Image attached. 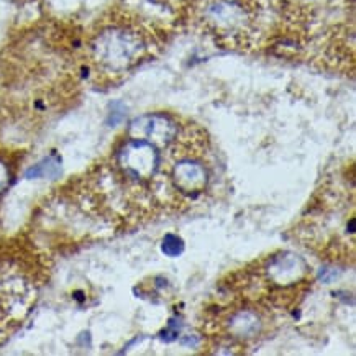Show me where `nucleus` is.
Listing matches in <instances>:
<instances>
[{
    "label": "nucleus",
    "mask_w": 356,
    "mask_h": 356,
    "mask_svg": "<svg viewBox=\"0 0 356 356\" xmlns=\"http://www.w3.org/2000/svg\"><path fill=\"white\" fill-rule=\"evenodd\" d=\"M8 184V171L7 168L0 163V191H3Z\"/></svg>",
    "instance_id": "nucleus-8"
},
{
    "label": "nucleus",
    "mask_w": 356,
    "mask_h": 356,
    "mask_svg": "<svg viewBox=\"0 0 356 356\" xmlns=\"http://www.w3.org/2000/svg\"><path fill=\"white\" fill-rule=\"evenodd\" d=\"M161 250L166 257L176 258V257H179L182 251H184V243H182V240L179 238V236L166 235L163 240Z\"/></svg>",
    "instance_id": "nucleus-7"
},
{
    "label": "nucleus",
    "mask_w": 356,
    "mask_h": 356,
    "mask_svg": "<svg viewBox=\"0 0 356 356\" xmlns=\"http://www.w3.org/2000/svg\"><path fill=\"white\" fill-rule=\"evenodd\" d=\"M136 43L129 35L122 31H106L100 35L95 43V54L104 65L111 67L129 66L131 58H135Z\"/></svg>",
    "instance_id": "nucleus-1"
},
{
    "label": "nucleus",
    "mask_w": 356,
    "mask_h": 356,
    "mask_svg": "<svg viewBox=\"0 0 356 356\" xmlns=\"http://www.w3.org/2000/svg\"><path fill=\"white\" fill-rule=\"evenodd\" d=\"M158 148L145 140H134L120 153V164L127 172L140 179H148L158 170Z\"/></svg>",
    "instance_id": "nucleus-2"
},
{
    "label": "nucleus",
    "mask_w": 356,
    "mask_h": 356,
    "mask_svg": "<svg viewBox=\"0 0 356 356\" xmlns=\"http://www.w3.org/2000/svg\"><path fill=\"white\" fill-rule=\"evenodd\" d=\"M175 184L182 194H199L207 184V172L197 163L182 161L175 170Z\"/></svg>",
    "instance_id": "nucleus-4"
},
{
    "label": "nucleus",
    "mask_w": 356,
    "mask_h": 356,
    "mask_svg": "<svg viewBox=\"0 0 356 356\" xmlns=\"http://www.w3.org/2000/svg\"><path fill=\"white\" fill-rule=\"evenodd\" d=\"M134 140H145L154 148H164L177 135V127L171 118L164 115H145L134 120L130 127Z\"/></svg>",
    "instance_id": "nucleus-3"
},
{
    "label": "nucleus",
    "mask_w": 356,
    "mask_h": 356,
    "mask_svg": "<svg viewBox=\"0 0 356 356\" xmlns=\"http://www.w3.org/2000/svg\"><path fill=\"white\" fill-rule=\"evenodd\" d=\"M59 175H61V163H59V159L54 156L47 158L43 163L36 164L35 168H31V170L26 172L29 177H51V179Z\"/></svg>",
    "instance_id": "nucleus-6"
},
{
    "label": "nucleus",
    "mask_w": 356,
    "mask_h": 356,
    "mask_svg": "<svg viewBox=\"0 0 356 356\" xmlns=\"http://www.w3.org/2000/svg\"><path fill=\"white\" fill-rule=\"evenodd\" d=\"M305 264L300 258L294 254H284L273 259L269 266V275L277 284H291V281L299 280L304 275Z\"/></svg>",
    "instance_id": "nucleus-5"
}]
</instances>
